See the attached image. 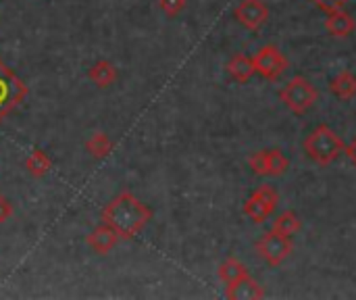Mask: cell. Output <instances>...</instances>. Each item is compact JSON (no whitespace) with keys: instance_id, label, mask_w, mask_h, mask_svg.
Listing matches in <instances>:
<instances>
[{"instance_id":"603a6c76","label":"cell","mask_w":356,"mask_h":300,"mask_svg":"<svg viewBox=\"0 0 356 300\" xmlns=\"http://www.w3.org/2000/svg\"><path fill=\"white\" fill-rule=\"evenodd\" d=\"M344 155L348 157V161H350V163L356 167V136L350 140V142H348V144H346V146H344Z\"/></svg>"},{"instance_id":"5b68a950","label":"cell","mask_w":356,"mask_h":300,"mask_svg":"<svg viewBox=\"0 0 356 300\" xmlns=\"http://www.w3.org/2000/svg\"><path fill=\"white\" fill-rule=\"evenodd\" d=\"M248 167L259 177H282L290 169V159L282 148H265L248 157Z\"/></svg>"},{"instance_id":"277c9868","label":"cell","mask_w":356,"mask_h":300,"mask_svg":"<svg viewBox=\"0 0 356 300\" xmlns=\"http://www.w3.org/2000/svg\"><path fill=\"white\" fill-rule=\"evenodd\" d=\"M27 84L0 58V123L27 98Z\"/></svg>"},{"instance_id":"ffe728a7","label":"cell","mask_w":356,"mask_h":300,"mask_svg":"<svg viewBox=\"0 0 356 300\" xmlns=\"http://www.w3.org/2000/svg\"><path fill=\"white\" fill-rule=\"evenodd\" d=\"M186 4L188 0H159V6L167 17H177L179 13H184Z\"/></svg>"},{"instance_id":"7a4b0ae2","label":"cell","mask_w":356,"mask_h":300,"mask_svg":"<svg viewBox=\"0 0 356 300\" xmlns=\"http://www.w3.org/2000/svg\"><path fill=\"white\" fill-rule=\"evenodd\" d=\"M344 146L346 142L325 123L317 125L302 142L305 155L321 167H327L338 161L344 155Z\"/></svg>"},{"instance_id":"9a60e30c","label":"cell","mask_w":356,"mask_h":300,"mask_svg":"<svg viewBox=\"0 0 356 300\" xmlns=\"http://www.w3.org/2000/svg\"><path fill=\"white\" fill-rule=\"evenodd\" d=\"M88 77H90V81L94 84V86H98V88H108V86H113L117 79H119V71H117V67L111 63V61H96L90 69H88Z\"/></svg>"},{"instance_id":"8fae6325","label":"cell","mask_w":356,"mask_h":300,"mask_svg":"<svg viewBox=\"0 0 356 300\" xmlns=\"http://www.w3.org/2000/svg\"><path fill=\"white\" fill-rule=\"evenodd\" d=\"M117 242H119L117 232H115L111 226H106V223L96 226V228L86 236V244H88L96 255H108V253L117 246Z\"/></svg>"},{"instance_id":"30bf717a","label":"cell","mask_w":356,"mask_h":300,"mask_svg":"<svg viewBox=\"0 0 356 300\" xmlns=\"http://www.w3.org/2000/svg\"><path fill=\"white\" fill-rule=\"evenodd\" d=\"M325 29L334 38H350L356 31L355 17L344 8H334L325 13Z\"/></svg>"},{"instance_id":"44dd1931","label":"cell","mask_w":356,"mask_h":300,"mask_svg":"<svg viewBox=\"0 0 356 300\" xmlns=\"http://www.w3.org/2000/svg\"><path fill=\"white\" fill-rule=\"evenodd\" d=\"M319 10L327 13V10H334V8H344V4L348 0H311Z\"/></svg>"},{"instance_id":"ba28073f","label":"cell","mask_w":356,"mask_h":300,"mask_svg":"<svg viewBox=\"0 0 356 300\" xmlns=\"http://www.w3.org/2000/svg\"><path fill=\"white\" fill-rule=\"evenodd\" d=\"M259 257L269 265V267H280L292 253H294V242L292 238H286V236H280L275 232H265L259 242L254 244Z\"/></svg>"},{"instance_id":"e0dca14e","label":"cell","mask_w":356,"mask_h":300,"mask_svg":"<svg viewBox=\"0 0 356 300\" xmlns=\"http://www.w3.org/2000/svg\"><path fill=\"white\" fill-rule=\"evenodd\" d=\"M246 276H250L248 267H246L240 259H236V257H227V259L219 265V280H221L225 286H229V284H234V282H238V280H242V278H246Z\"/></svg>"},{"instance_id":"9c48e42d","label":"cell","mask_w":356,"mask_h":300,"mask_svg":"<svg viewBox=\"0 0 356 300\" xmlns=\"http://www.w3.org/2000/svg\"><path fill=\"white\" fill-rule=\"evenodd\" d=\"M234 19L244 29L259 33L269 21V6L265 0H240L234 8Z\"/></svg>"},{"instance_id":"2e32d148","label":"cell","mask_w":356,"mask_h":300,"mask_svg":"<svg viewBox=\"0 0 356 300\" xmlns=\"http://www.w3.org/2000/svg\"><path fill=\"white\" fill-rule=\"evenodd\" d=\"M300 230H302V219H300L298 213L292 211V209L282 211V213L273 219V223H271V232H275V234H280V236H286V238L296 236Z\"/></svg>"},{"instance_id":"6da1fadb","label":"cell","mask_w":356,"mask_h":300,"mask_svg":"<svg viewBox=\"0 0 356 300\" xmlns=\"http://www.w3.org/2000/svg\"><path fill=\"white\" fill-rule=\"evenodd\" d=\"M102 223L111 226L119 238L131 240L136 238L152 219V209L146 207L136 194L123 190L111 203H106L100 211Z\"/></svg>"},{"instance_id":"3957f363","label":"cell","mask_w":356,"mask_h":300,"mask_svg":"<svg viewBox=\"0 0 356 300\" xmlns=\"http://www.w3.org/2000/svg\"><path fill=\"white\" fill-rule=\"evenodd\" d=\"M280 100L284 102V106L296 115V117H302L307 115L319 100V90L313 81H309L307 77L302 75H296L292 77L282 90H280Z\"/></svg>"},{"instance_id":"4fadbf2b","label":"cell","mask_w":356,"mask_h":300,"mask_svg":"<svg viewBox=\"0 0 356 300\" xmlns=\"http://www.w3.org/2000/svg\"><path fill=\"white\" fill-rule=\"evenodd\" d=\"M225 71H227V75H229L236 84H248V81L252 79V75L257 73V71H254L252 56L242 54V52L234 54V56L227 61Z\"/></svg>"},{"instance_id":"8992f818","label":"cell","mask_w":356,"mask_h":300,"mask_svg":"<svg viewBox=\"0 0 356 300\" xmlns=\"http://www.w3.org/2000/svg\"><path fill=\"white\" fill-rule=\"evenodd\" d=\"M277 203H280V192H277L273 186L265 184V186H259V188L246 198V203H244V207H242V213H244L250 221L263 223V221H267V219L275 213Z\"/></svg>"},{"instance_id":"7c38bea8","label":"cell","mask_w":356,"mask_h":300,"mask_svg":"<svg viewBox=\"0 0 356 300\" xmlns=\"http://www.w3.org/2000/svg\"><path fill=\"white\" fill-rule=\"evenodd\" d=\"M225 297L229 300H259L265 299V290L252 276H246V278L229 284L225 290Z\"/></svg>"},{"instance_id":"7402d4cb","label":"cell","mask_w":356,"mask_h":300,"mask_svg":"<svg viewBox=\"0 0 356 300\" xmlns=\"http://www.w3.org/2000/svg\"><path fill=\"white\" fill-rule=\"evenodd\" d=\"M13 217V205L6 196L0 194V223H6Z\"/></svg>"},{"instance_id":"52a82bcc","label":"cell","mask_w":356,"mask_h":300,"mask_svg":"<svg viewBox=\"0 0 356 300\" xmlns=\"http://www.w3.org/2000/svg\"><path fill=\"white\" fill-rule=\"evenodd\" d=\"M252 63H254V71L267 81H277L290 67L288 56L275 44L261 46L259 52L252 56Z\"/></svg>"},{"instance_id":"5bb4252c","label":"cell","mask_w":356,"mask_h":300,"mask_svg":"<svg viewBox=\"0 0 356 300\" xmlns=\"http://www.w3.org/2000/svg\"><path fill=\"white\" fill-rule=\"evenodd\" d=\"M330 92L342 100V102H348L356 96V75L350 69H342L336 77H332L330 81Z\"/></svg>"},{"instance_id":"d6986e66","label":"cell","mask_w":356,"mask_h":300,"mask_svg":"<svg viewBox=\"0 0 356 300\" xmlns=\"http://www.w3.org/2000/svg\"><path fill=\"white\" fill-rule=\"evenodd\" d=\"M86 150L90 152V157L102 161V159H106L113 152V142H111V138L104 132H96V134H92L86 140Z\"/></svg>"},{"instance_id":"ac0fdd59","label":"cell","mask_w":356,"mask_h":300,"mask_svg":"<svg viewBox=\"0 0 356 300\" xmlns=\"http://www.w3.org/2000/svg\"><path fill=\"white\" fill-rule=\"evenodd\" d=\"M25 169H27V173H29L31 177L40 180V177H44V175L52 169V161H50V157H48L44 150L35 148V150L25 159Z\"/></svg>"}]
</instances>
